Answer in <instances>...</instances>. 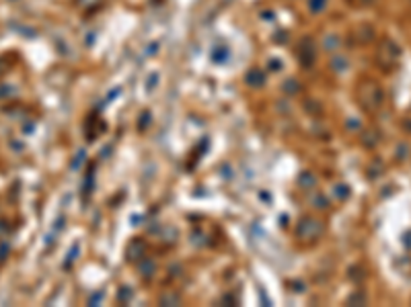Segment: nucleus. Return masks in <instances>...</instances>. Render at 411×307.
<instances>
[{
	"instance_id": "1",
	"label": "nucleus",
	"mask_w": 411,
	"mask_h": 307,
	"mask_svg": "<svg viewBox=\"0 0 411 307\" xmlns=\"http://www.w3.org/2000/svg\"><path fill=\"white\" fill-rule=\"evenodd\" d=\"M358 100L366 111H378L382 100H384V92L382 88L372 82V80H364L362 84L358 86Z\"/></svg>"
},
{
	"instance_id": "2",
	"label": "nucleus",
	"mask_w": 411,
	"mask_h": 307,
	"mask_svg": "<svg viewBox=\"0 0 411 307\" xmlns=\"http://www.w3.org/2000/svg\"><path fill=\"white\" fill-rule=\"evenodd\" d=\"M321 232H323V223H321L319 219H302L300 225H298V229H296L298 238L310 240V242L317 240Z\"/></svg>"
},
{
	"instance_id": "3",
	"label": "nucleus",
	"mask_w": 411,
	"mask_h": 307,
	"mask_svg": "<svg viewBox=\"0 0 411 307\" xmlns=\"http://www.w3.org/2000/svg\"><path fill=\"white\" fill-rule=\"evenodd\" d=\"M378 60L384 68H393L397 60H399V47H397L393 41H384L378 49Z\"/></svg>"
},
{
	"instance_id": "4",
	"label": "nucleus",
	"mask_w": 411,
	"mask_h": 307,
	"mask_svg": "<svg viewBox=\"0 0 411 307\" xmlns=\"http://www.w3.org/2000/svg\"><path fill=\"white\" fill-rule=\"evenodd\" d=\"M323 47H325L327 51L337 49L339 47V37L335 35V33H327L325 37H323Z\"/></svg>"
},
{
	"instance_id": "5",
	"label": "nucleus",
	"mask_w": 411,
	"mask_h": 307,
	"mask_svg": "<svg viewBox=\"0 0 411 307\" xmlns=\"http://www.w3.org/2000/svg\"><path fill=\"white\" fill-rule=\"evenodd\" d=\"M247 82L251 84V86H261L265 82V78L261 76V72H249V78H247Z\"/></svg>"
},
{
	"instance_id": "6",
	"label": "nucleus",
	"mask_w": 411,
	"mask_h": 307,
	"mask_svg": "<svg viewBox=\"0 0 411 307\" xmlns=\"http://www.w3.org/2000/svg\"><path fill=\"white\" fill-rule=\"evenodd\" d=\"M325 4H327V0H308V8H310V12H313V15L321 12L323 8H325Z\"/></svg>"
},
{
	"instance_id": "7",
	"label": "nucleus",
	"mask_w": 411,
	"mask_h": 307,
	"mask_svg": "<svg viewBox=\"0 0 411 307\" xmlns=\"http://www.w3.org/2000/svg\"><path fill=\"white\" fill-rule=\"evenodd\" d=\"M331 68L333 70H337V72H343L345 68H347V60L345 58H333V61H331Z\"/></svg>"
},
{
	"instance_id": "8",
	"label": "nucleus",
	"mask_w": 411,
	"mask_h": 307,
	"mask_svg": "<svg viewBox=\"0 0 411 307\" xmlns=\"http://www.w3.org/2000/svg\"><path fill=\"white\" fill-rule=\"evenodd\" d=\"M12 96V86L10 84H0V100Z\"/></svg>"
},
{
	"instance_id": "9",
	"label": "nucleus",
	"mask_w": 411,
	"mask_h": 307,
	"mask_svg": "<svg viewBox=\"0 0 411 307\" xmlns=\"http://www.w3.org/2000/svg\"><path fill=\"white\" fill-rule=\"evenodd\" d=\"M403 246H405L407 250H411V232H407V234L403 236Z\"/></svg>"
},
{
	"instance_id": "10",
	"label": "nucleus",
	"mask_w": 411,
	"mask_h": 307,
	"mask_svg": "<svg viewBox=\"0 0 411 307\" xmlns=\"http://www.w3.org/2000/svg\"><path fill=\"white\" fill-rule=\"evenodd\" d=\"M6 252H8V244H2V246H0V260H4Z\"/></svg>"
},
{
	"instance_id": "11",
	"label": "nucleus",
	"mask_w": 411,
	"mask_h": 307,
	"mask_svg": "<svg viewBox=\"0 0 411 307\" xmlns=\"http://www.w3.org/2000/svg\"><path fill=\"white\" fill-rule=\"evenodd\" d=\"M352 303H366V297L364 295H356V297H352Z\"/></svg>"
},
{
	"instance_id": "12",
	"label": "nucleus",
	"mask_w": 411,
	"mask_h": 307,
	"mask_svg": "<svg viewBox=\"0 0 411 307\" xmlns=\"http://www.w3.org/2000/svg\"><path fill=\"white\" fill-rule=\"evenodd\" d=\"M352 4H358V6H362V4H370L372 0H350Z\"/></svg>"
},
{
	"instance_id": "13",
	"label": "nucleus",
	"mask_w": 411,
	"mask_h": 307,
	"mask_svg": "<svg viewBox=\"0 0 411 307\" xmlns=\"http://www.w3.org/2000/svg\"><path fill=\"white\" fill-rule=\"evenodd\" d=\"M6 68H8V63H6V61H4L2 58H0V74H2V72H4Z\"/></svg>"
},
{
	"instance_id": "14",
	"label": "nucleus",
	"mask_w": 411,
	"mask_h": 307,
	"mask_svg": "<svg viewBox=\"0 0 411 307\" xmlns=\"http://www.w3.org/2000/svg\"><path fill=\"white\" fill-rule=\"evenodd\" d=\"M405 129L411 133V121H405Z\"/></svg>"
}]
</instances>
